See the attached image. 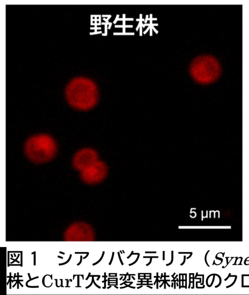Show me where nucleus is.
Listing matches in <instances>:
<instances>
[{"label": "nucleus", "mask_w": 249, "mask_h": 295, "mask_svg": "<svg viewBox=\"0 0 249 295\" xmlns=\"http://www.w3.org/2000/svg\"><path fill=\"white\" fill-rule=\"evenodd\" d=\"M65 97L68 103L81 111L93 108L99 99V91L95 83L83 77L72 79L67 85Z\"/></svg>", "instance_id": "f257e3e1"}, {"label": "nucleus", "mask_w": 249, "mask_h": 295, "mask_svg": "<svg viewBox=\"0 0 249 295\" xmlns=\"http://www.w3.org/2000/svg\"><path fill=\"white\" fill-rule=\"evenodd\" d=\"M27 158L36 164H43L52 160L57 152L54 140L46 134H40L29 137L24 145Z\"/></svg>", "instance_id": "f03ea898"}, {"label": "nucleus", "mask_w": 249, "mask_h": 295, "mask_svg": "<svg viewBox=\"0 0 249 295\" xmlns=\"http://www.w3.org/2000/svg\"><path fill=\"white\" fill-rule=\"evenodd\" d=\"M222 69L218 61L211 55L197 56L192 61L189 72L193 79L201 84H208L216 81L220 77Z\"/></svg>", "instance_id": "7ed1b4c3"}, {"label": "nucleus", "mask_w": 249, "mask_h": 295, "mask_svg": "<svg viewBox=\"0 0 249 295\" xmlns=\"http://www.w3.org/2000/svg\"><path fill=\"white\" fill-rule=\"evenodd\" d=\"M107 174V167L99 160L80 172L82 179L89 183H95L103 180Z\"/></svg>", "instance_id": "20e7f679"}, {"label": "nucleus", "mask_w": 249, "mask_h": 295, "mask_svg": "<svg viewBox=\"0 0 249 295\" xmlns=\"http://www.w3.org/2000/svg\"><path fill=\"white\" fill-rule=\"evenodd\" d=\"M99 160V155L96 150L85 148L75 153L72 159V164L76 170L81 172Z\"/></svg>", "instance_id": "39448f33"}, {"label": "nucleus", "mask_w": 249, "mask_h": 295, "mask_svg": "<svg viewBox=\"0 0 249 295\" xmlns=\"http://www.w3.org/2000/svg\"><path fill=\"white\" fill-rule=\"evenodd\" d=\"M139 255H140V254H138V257H137V258L136 260L135 261V262H133V263H132L131 264H129V265H132V264H134V263H135V262H136L137 261V260H138V259H139Z\"/></svg>", "instance_id": "423d86ee"}, {"label": "nucleus", "mask_w": 249, "mask_h": 295, "mask_svg": "<svg viewBox=\"0 0 249 295\" xmlns=\"http://www.w3.org/2000/svg\"><path fill=\"white\" fill-rule=\"evenodd\" d=\"M104 253V252H103V253L102 256V257L100 258V259L99 260V261H98V262H96V263H95L93 264V265H95V264H97V263H98V262H100V261L101 260V259H102V258H103V257Z\"/></svg>", "instance_id": "0eeeda50"}, {"label": "nucleus", "mask_w": 249, "mask_h": 295, "mask_svg": "<svg viewBox=\"0 0 249 295\" xmlns=\"http://www.w3.org/2000/svg\"><path fill=\"white\" fill-rule=\"evenodd\" d=\"M145 253H156V251H154V252H147V251H146H146H145Z\"/></svg>", "instance_id": "6e6552de"}, {"label": "nucleus", "mask_w": 249, "mask_h": 295, "mask_svg": "<svg viewBox=\"0 0 249 295\" xmlns=\"http://www.w3.org/2000/svg\"><path fill=\"white\" fill-rule=\"evenodd\" d=\"M151 260H151V259H150V261L149 262L148 264H146V265H147H147H148L149 264H150V263H151Z\"/></svg>", "instance_id": "1a4fd4ad"}, {"label": "nucleus", "mask_w": 249, "mask_h": 295, "mask_svg": "<svg viewBox=\"0 0 249 295\" xmlns=\"http://www.w3.org/2000/svg\"><path fill=\"white\" fill-rule=\"evenodd\" d=\"M82 261V257H81V261L79 263L77 264V265H79L80 264V263Z\"/></svg>", "instance_id": "9d476101"}, {"label": "nucleus", "mask_w": 249, "mask_h": 295, "mask_svg": "<svg viewBox=\"0 0 249 295\" xmlns=\"http://www.w3.org/2000/svg\"><path fill=\"white\" fill-rule=\"evenodd\" d=\"M133 252L132 251L131 254L127 257L128 259L131 256V255H132V254L133 253Z\"/></svg>", "instance_id": "9b49d317"}, {"label": "nucleus", "mask_w": 249, "mask_h": 295, "mask_svg": "<svg viewBox=\"0 0 249 295\" xmlns=\"http://www.w3.org/2000/svg\"><path fill=\"white\" fill-rule=\"evenodd\" d=\"M185 261V256H184V261L183 262L180 264L182 265L183 264V263Z\"/></svg>", "instance_id": "f8f14e48"}, {"label": "nucleus", "mask_w": 249, "mask_h": 295, "mask_svg": "<svg viewBox=\"0 0 249 295\" xmlns=\"http://www.w3.org/2000/svg\"><path fill=\"white\" fill-rule=\"evenodd\" d=\"M164 259V251H163V260Z\"/></svg>", "instance_id": "ddd939ff"}]
</instances>
